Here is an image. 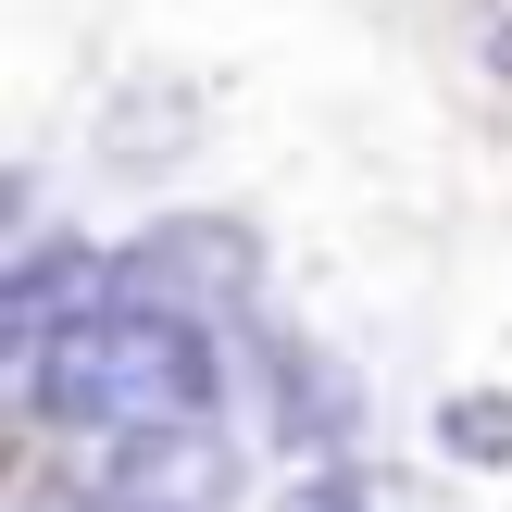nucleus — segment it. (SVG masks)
<instances>
[{
    "label": "nucleus",
    "mask_w": 512,
    "mask_h": 512,
    "mask_svg": "<svg viewBox=\"0 0 512 512\" xmlns=\"http://www.w3.org/2000/svg\"><path fill=\"white\" fill-rule=\"evenodd\" d=\"M25 400L63 438H113V450H175L213 438V338L188 313H150V300H113L75 338H50L25 363Z\"/></svg>",
    "instance_id": "1"
},
{
    "label": "nucleus",
    "mask_w": 512,
    "mask_h": 512,
    "mask_svg": "<svg viewBox=\"0 0 512 512\" xmlns=\"http://www.w3.org/2000/svg\"><path fill=\"white\" fill-rule=\"evenodd\" d=\"M125 300H150V313H238L250 300V275H263V250H250V225H225V213H175V225H150L138 250H125Z\"/></svg>",
    "instance_id": "2"
},
{
    "label": "nucleus",
    "mask_w": 512,
    "mask_h": 512,
    "mask_svg": "<svg viewBox=\"0 0 512 512\" xmlns=\"http://www.w3.org/2000/svg\"><path fill=\"white\" fill-rule=\"evenodd\" d=\"M113 300H125V275L100 263V250H25V263H13V288H0V338L38 363L50 338H75V325H88V313H113Z\"/></svg>",
    "instance_id": "3"
},
{
    "label": "nucleus",
    "mask_w": 512,
    "mask_h": 512,
    "mask_svg": "<svg viewBox=\"0 0 512 512\" xmlns=\"http://www.w3.org/2000/svg\"><path fill=\"white\" fill-rule=\"evenodd\" d=\"M275 413H288V438H350V375L338 363H325V350L313 338H300V350H275Z\"/></svg>",
    "instance_id": "4"
},
{
    "label": "nucleus",
    "mask_w": 512,
    "mask_h": 512,
    "mask_svg": "<svg viewBox=\"0 0 512 512\" xmlns=\"http://www.w3.org/2000/svg\"><path fill=\"white\" fill-rule=\"evenodd\" d=\"M438 438H450V463H512V388L438 400Z\"/></svg>",
    "instance_id": "5"
},
{
    "label": "nucleus",
    "mask_w": 512,
    "mask_h": 512,
    "mask_svg": "<svg viewBox=\"0 0 512 512\" xmlns=\"http://www.w3.org/2000/svg\"><path fill=\"white\" fill-rule=\"evenodd\" d=\"M275 512H375V488H363V475H338V463H325V475H300V488L275 500Z\"/></svg>",
    "instance_id": "6"
},
{
    "label": "nucleus",
    "mask_w": 512,
    "mask_h": 512,
    "mask_svg": "<svg viewBox=\"0 0 512 512\" xmlns=\"http://www.w3.org/2000/svg\"><path fill=\"white\" fill-rule=\"evenodd\" d=\"M113 512H150V500H113Z\"/></svg>",
    "instance_id": "7"
}]
</instances>
